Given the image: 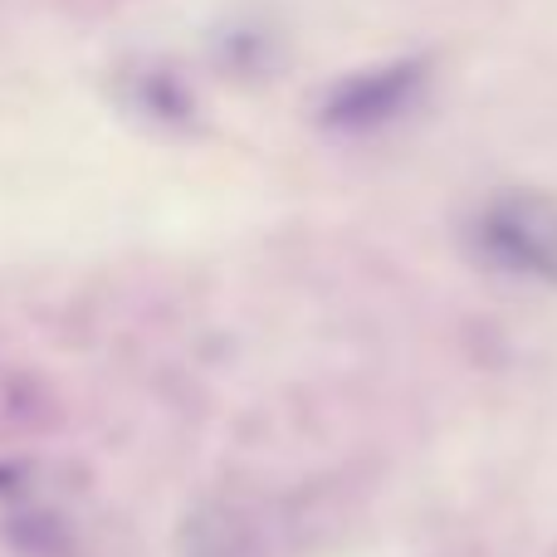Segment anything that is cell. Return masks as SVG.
I'll list each match as a JSON object with an SVG mask.
<instances>
[{
	"label": "cell",
	"instance_id": "6da1fadb",
	"mask_svg": "<svg viewBox=\"0 0 557 557\" xmlns=\"http://www.w3.org/2000/svg\"><path fill=\"white\" fill-rule=\"evenodd\" d=\"M484 245L499 264L557 284V201L513 196L484 221Z\"/></svg>",
	"mask_w": 557,
	"mask_h": 557
},
{
	"label": "cell",
	"instance_id": "7a4b0ae2",
	"mask_svg": "<svg viewBox=\"0 0 557 557\" xmlns=\"http://www.w3.org/2000/svg\"><path fill=\"white\" fill-rule=\"evenodd\" d=\"M176 557H270L255 519L231 499H206L186 513Z\"/></svg>",
	"mask_w": 557,
	"mask_h": 557
}]
</instances>
